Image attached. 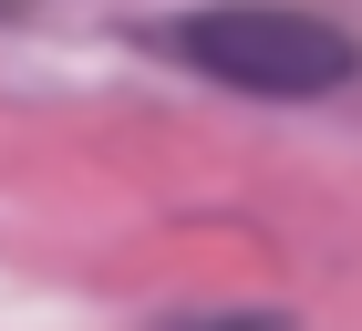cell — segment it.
<instances>
[{
	"label": "cell",
	"instance_id": "cell-1",
	"mask_svg": "<svg viewBox=\"0 0 362 331\" xmlns=\"http://www.w3.org/2000/svg\"><path fill=\"white\" fill-rule=\"evenodd\" d=\"M176 62H197L228 93H269V104H310V93H341L362 83V42L321 11H279V0H218V11H187L166 31Z\"/></svg>",
	"mask_w": 362,
	"mask_h": 331
},
{
	"label": "cell",
	"instance_id": "cell-2",
	"mask_svg": "<svg viewBox=\"0 0 362 331\" xmlns=\"http://www.w3.org/2000/svg\"><path fill=\"white\" fill-rule=\"evenodd\" d=\"M176 331H279V321L259 310V321H176Z\"/></svg>",
	"mask_w": 362,
	"mask_h": 331
}]
</instances>
